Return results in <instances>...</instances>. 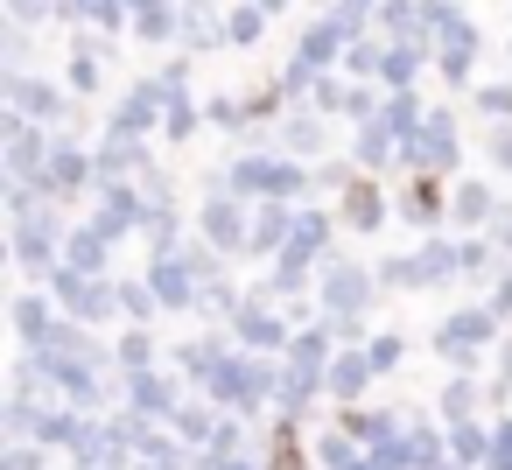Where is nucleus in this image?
I'll list each match as a JSON object with an SVG mask.
<instances>
[]
</instances>
